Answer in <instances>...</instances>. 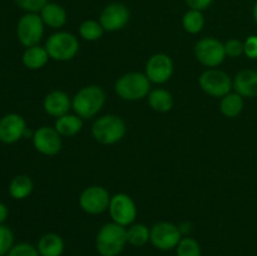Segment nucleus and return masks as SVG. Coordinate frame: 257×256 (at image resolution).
Returning a JSON list of instances; mask_svg holds the SVG:
<instances>
[{"instance_id": "f257e3e1", "label": "nucleus", "mask_w": 257, "mask_h": 256, "mask_svg": "<svg viewBox=\"0 0 257 256\" xmlns=\"http://www.w3.org/2000/svg\"><path fill=\"white\" fill-rule=\"evenodd\" d=\"M127 243V228L113 221L103 225L95 237V248L100 256H118Z\"/></svg>"}, {"instance_id": "f03ea898", "label": "nucleus", "mask_w": 257, "mask_h": 256, "mask_svg": "<svg viewBox=\"0 0 257 256\" xmlns=\"http://www.w3.org/2000/svg\"><path fill=\"white\" fill-rule=\"evenodd\" d=\"M105 103V92L99 85L83 87L72 99V108L82 119H89L100 112Z\"/></svg>"}, {"instance_id": "7ed1b4c3", "label": "nucleus", "mask_w": 257, "mask_h": 256, "mask_svg": "<svg viewBox=\"0 0 257 256\" xmlns=\"http://www.w3.org/2000/svg\"><path fill=\"white\" fill-rule=\"evenodd\" d=\"M114 90L118 97L123 100L135 102L148 97L151 92V82L145 73H125L117 79Z\"/></svg>"}, {"instance_id": "20e7f679", "label": "nucleus", "mask_w": 257, "mask_h": 256, "mask_svg": "<svg viewBox=\"0 0 257 256\" xmlns=\"http://www.w3.org/2000/svg\"><path fill=\"white\" fill-rule=\"evenodd\" d=\"M127 132L124 120L115 114H105L95 119L92 125V136L100 145H114Z\"/></svg>"}, {"instance_id": "39448f33", "label": "nucleus", "mask_w": 257, "mask_h": 256, "mask_svg": "<svg viewBox=\"0 0 257 256\" xmlns=\"http://www.w3.org/2000/svg\"><path fill=\"white\" fill-rule=\"evenodd\" d=\"M45 49L53 60L68 62L79 52V40L68 32H58L50 35L45 42Z\"/></svg>"}, {"instance_id": "423d86ee", "label": "nucleus", "mask_w": 257, "mask_h": 256, "mask_svg": "<svg viewBox=\"0 0 257 256\" xmlns=\"http://www.w3.org/2000/svg\"><path fill=\"white\" fill-rule=\"evenodd\" d=\"M44 25L42 18L37 13H28L23 15L18 22V39L27 48L39 45V42L44 35Z\"/></svg>"}, {"instance_id": "0eeeda50", "label": "nucleus", "mask_w": 257, "mask_h": 256, "mask_svg": "<svg viewBox=\"0 0 257 256\" xmlns=\"http://www.w3.org/2000/svg\"><path fill=\"white\" fill-rule=\"evenodd\" d=\"M181 240H182L181 228L172 222L161 221L155 223L151 228L150 242L158 250L168 251L176 248Z\"/></svg>"}, {"instance_id": "6e6552de", "label": "nucleus", "mask_w": 257, "mask_h": 256, "mask_svg": "<svg viewBox=\"0 0 257 256\" xmlns=\"http://www.w3.org/2000/svg\"><path fill=\"white\" fill-rule=\"evenodd\" d=\"M201 89L211 97L222 98L231 92L233 88V82L227 73L218 69H207L200 75Z\"/></svg>"}, {"instance_id": "1a4fd4ad", "label": "nucleus", "mask_w": 257, "mask_h": 256, "mask_svg": "<svg viewBox=\"0 0 257 256\" xmlns=\"http://www.w3.org/2000/svg\"><path fill=\"white\" fill-rule=\"evenodd\" d=\"M109 215L113 222L120 226H131L137 218V206L135 201L127 193H115L110 198Z\"/></svg>"}, {"instance_id": "9d476101", "label": "nucleus", "mask_w": 257, "mask_h": 256, "mask_svg": "<svg viewBox=\"0 0 257 256\" xmlns=\"http://www.w3.org/2000/svg\"><path fill=\"white\" fill-rule=\"evenodd\" d=\"M195 55L201 64L208 68H215L222 64L227 57L225 44L216 38H203L195 45Z\"/></svg>"}, {"instance_id": "9b49d317", "label": "nucleus", "mask_w": 257, "mask_h": 256, "mask_svg": "<svg viewBox=\"0 0 257 256\" xmlns=\"http://www.w3.org/2000/svg\"><path fill=\"white\" fill-rule=\"evenodd\" d=\"M109 192L103 186H89L79 196V206L89 215H99L108 210L110 203Z\"/></svg>"}, {"instance_id": "f8f14e48", "label": "nucleus", "mask_w": 257, "mask_h": 256, "mask_svg": "<svg viewBox=\"0 0 257 256\" xmlns=\"http://www.w3.org/2000/svg\"><path fill=\"white\" fill-rule=\"evenodd\" d=\"M146 75L151 83L163 84L168 82L173 74V62L165 53L153 54L146 64Z\"/></svg>"}, {"instance_id": "ddd939ff", "label": "nucleus", "mask_w": 257, "mask_h": 256, "mask_svg": "<svg viewBox=\"0 0 257 256\" xmlns=\"http://www.w3.org/2000/svg\"><path fill=\"white\" fill-rule=\"evenodd\" d=\"M33 145L35 150L44 156H55L62 150V136L55 128L44 127L38 128L33 136Z\"/></svg>"}, {"instance_id": "4468645a", "label": "nucleus", "mask_w": 257, "mask_h": 256, "mask_svg": "<svg viewBox=\"0 0 257 256\" xmlns=\"http://www.w3.org/2000/svg\"><path fill=\"white\" fill-rule=\"evenodd\" d=\"M131 13L125 5L113 3L105 7L100 13L99 23L105 32H118L128 24Z\"/></svg>"}, {"instance_id": "2eb2a0df", "label": "nucleus", "mask_w": 257, "mask_h": 256, "mask_svg": "<svg viewBox=\"0 0 257 256\" xmlns=\"http://www.w3.org/2000/svg\"><path fill=\"white\" fill-rule=\"evenodd\" d=\"M27 122L17 113H9L0 119V141L7 145L18 142L24 137Z\"/></svg>"}, {"instance_id": "dca6fc26", "label": "nucleus", "mask_w": 257, "mask_h": 256, "mask_svg": "<svg viewBox=\"0 0 257 256\" xmlns=\"http://www.w3.org/2000/svg\"><path fill=\"white\" fill-rule=\"evenodd\" d=\"M43 108L49 115L59 118L69 113L72 108V99L63 90H52L45 95L43 100Z\"/></svg>"}, {"instance_id": "f3484780", "label": "nucleus", "mask_w": 257, "mask_h": 256, "mask_svg": "<svg viewBox=\"0 0 257 256\" xmlns=\"http://www.w3.org/2000/svg\"><path fill=\"white\" fill-rule=\"evenodd\" d=\"M233 89L242 98L257 97V70L243 69L233 78Z\"/></svg>"}, {"instance_id": "a211bd4d", "label": "nucleus", "mask_w": 257, "mask_h": 256, "mask_svg": "<svg viewBox=\"0 0 257 256\" xmlns=\"http://www.w3.org/2000/svg\"><path fill=\"white\" fill-rule=\"evenodd\" d=\"M40 18L43 23L53 29H59L64 27L67 23V12L64 8L60 7L59 4L55 3H48L42 10H40Z\"/></svg>"}, {"instance_id": "6ab92c4d", "label": "nucleus", "mask_w": 257, "mask_h": 256, "mask_svg": "<svg viewBox=\"0 0 257 256\" xmlns=\"http://www.w3.org/2000/svg\"><path fill=\"white\" fill-rule=\"evenodd\" d=\"M37 248L40 256H62L64 252V240L58 233H45L38 241Z\"/></svg>"}, {"instance_id": "aec40b11", "label": "nucleus", "mask_w": 257, "mask_h": 256, "mask_svg": "<svg viewBox=\"0 0 257 256\" xmlns=\"http://www.w3.org/2000/svg\"><path fill=\"white\" fill-rule=\"evenodd\" d=\"M49 54H48L45 47H40V45H34L25 49L23 53V64L30 70H38L40 68L44 67L49 60Z\"/></svg>"}, {"instance_id": "412c9836", "label": "nucleus", "mask_w": 257, "mask_h": 256, "mask_svg": "<svg viewBox=\"0 0 257 256\" xmlns=\"http://www.w3.org/2000/svg\"><path fill=\"white\" fill-rule=\"evenodd\" d=\"M83 119L77 114L62 115L55 120L54 128L62 137H73L82 131Z\"/></svg>"}, {"instance_id": "4be33fe9", "label": "nucleus", "mask_w": 257, "mask_h": 256, "mask_svg": "<svg viewBox=\"0 0 257 256\" xmlns=\"http://www.w3.org/2000/svg\"><path fill=\"white\" fill-rule=\"evenodd\" d=\"M148 104L153 110L158 113L170 112L173 105L172 94L163 88L151 90L148 94Z\"/></svg>"}, {"instance_id": "5701e85b", "label": "nucleus", "mask_w": 257, "mask_h": 256, "mask_svg": "<svg viewBox=\"0 0 257 256\" xmlns=\"http://www.w3.org/2000/svg\"><path fill=\"white\" fill-rule=\"evenodd\" d=\"M34 183L29 176L19 175L12 180L9 185V193L15 200H24L33 192Z\"/></svg>"}, {"instance_id": "b1692460", "label": "nucleus", "mask_w": 257, "mask_h": 256, "mask_svg": "<svg viewBox=\"0 0 257 256\" xmlns=\"http://www.w3.org/2000/svg\"><path fill=\"white\" fill-rule=\"evenodd\" d=\"M243 98L237 93H228L225 97L221 98L220 110L225 117L235 118L242 112Z\"/></svg>"}, {"instance_id": "393cba45", "label": "nucleus", "mask_w": 257, "mask_h": 256, "mask_svg": "<svg viewBox=\"0 0 257 256\" xmlns=\"http://www.w3.org/2000/svg\"><path fill=\"white\" fill-rule=\"evenodd\" d=\"M151 230L143 223H132L130 228H127V240L128 243L136 247L145 246L150 242Z\"/></svg>"}, {"instance_id": "a878e982", "label": "nucleus", "mask_w": 257, "mask_h": 256, "mask_svg": "<svg viewBox=\"0 0 257 256\" xmlns=\"http://www.w3.org/2000/svg\"><path fill=\"white\" fill-rule=\"evenodd\" d=\"M183 29L190 34H198L205 27V18L200 10L190 9L182 19Z\"/></svg>"}, {"instance_id": "bb28decb", "label": "nucleus", "mask_w": 257, "mask_h": 256, "mask_svg": "<svg viewBox=\"0 0 257 256\" xmlns=\"http://www.w3.org/2000/svg\"><path fill=\"white\" fill-rule=\"evenodd\" d=\"M104 33V29L102 28L99 22L95 20H85L80 24L79 27V34L87 42H95V40L100 39Z\"/></svg>"}, {"instance_id": "cd10ccee", "label": "nucleus", "mask_w": 257, "mask_h": 256, "mask_svg": "<svg viewBox=\"0 0 257 256\" xmlns=\"http://www.w3.org/2000/svg\"><path fill=\"white\" fill-rule=\"evenodd\" d=\"M177 256H201V246L192 237H182L176 247Z\"/></svg>"}, {"instance_id": "c85d7f7f", "label": "nucleus", "mask_w": 257, "mask_h": 256, "mask_svg": "<svg viewBox=\"0 0 257 256\" xmlns=\"http://www.w3.org/2000/svg\"><path fill=\"white\" fill-rule=\"evenodd\" d=\"M14 246V233L9 227L0 225V256H7Z\"/></svg>"}, {"instance_id": "c756f323", "label": "nucleus", "mask_w": 257, "mask_h": 256, "mask_svg": "<svg viewBox=\"0 0 257 256\" xmlns=\"http://www.w3.org/2000/svg\"><path fill=\"white\" fill-rule=\"evenodd\" d=\"M7 256H40V253L38 248L32 243L20 242L13 246Z\"/></svg>"}, {"instance_id": "7c9ffc66", "label": "nucleus", "mask_w": 257, "mask_h": 256, "mask_svg": "<svg viewBox=\"0 0 257 256\" xmlns=\"http://www.w3.org/2000/svg\"><path fill=\"white\" fill-rule=\"evenodd\" d=\"M18 7L28 13H38L48 4V0H15Z\"/></svg>"}, {"instance_id": "2f4dec72", "label": "nucleus", "mask_w": 257, "mask_h": 256, "mask_svg": "<svg viewBox=\"0 0 257 256\" xmlns=\"http://www.w3.org/2000/svg\"><path fill=\"white\" fill-rule=\"evenodd\" d=\"M226 55L230 58H238L243 54V43L238 39H230L225 43Z\"/></svg>"}, {"instance_id": "473e14b6", "label": "nucleus", "mask_w": 257, "mask_h": 256, "mask_svg": "<svg viewBox=\"0 0 257 256\" xmlns=\"http://www.w3.org/2000/svg\"><path fill=\"white\" fill-rule=\"evenodd\" d=\"M243 54L250 59H257V35H250L243 43Z\"/></svg>"}, {"instance_id": "72a5a7b5", "label": "nucleus", "mask_w": 257, "mask_h": 256, "mask_svg": "<svg viewBox=\"0 0 257 256\" xmlns=\"http://www.w3.org/2000/svg\"><path fill=\"white\" fill-rule=\"evenodd\" d=\"M212 2L213 0H186V3H187V5L191 9L200 10V12L207 9L212 4Z\"/></svg>"}, {"instance_id": "f704fd0d", "label": "nucleus", "mask_w": 257, "mask_h": 256, "mask_svg": "<svg viewBox=\"0 0 257 256\" xmlns=\"http://www.w3.org/2000/svg\"><path fill=\"white\" fill-rule=\"evenodd\" d=\"M8 215H9V211H8V207L3 202H0V225L4 223V221L8 218Z\"/></svg>"}, {"instance_id": "c9c22d12", "label": "nucleus", "mask_w": 257, "mask_h": 256, "mask_svg": "<svg viewBox=\"0 0 257 256\" xmlns=\"http://www.w3.org/2000/svg\"><path fill=\"white\" fill-rule=\"evenodd\" d=\"M253 19H255V22L257 24V2L255 4V7H253Z\"/></svg>"}]
</instances>
